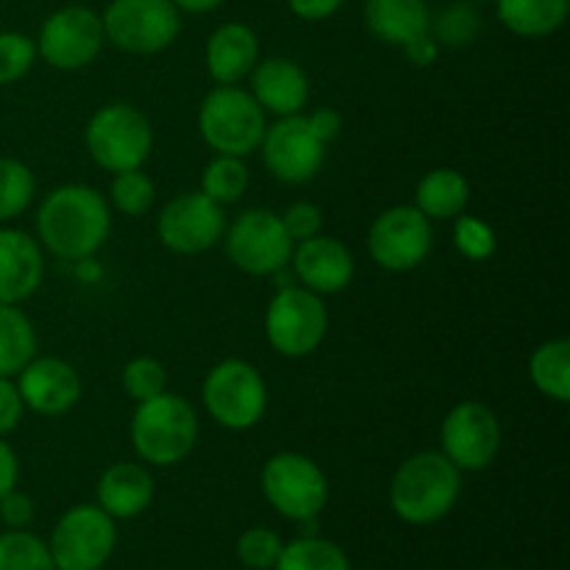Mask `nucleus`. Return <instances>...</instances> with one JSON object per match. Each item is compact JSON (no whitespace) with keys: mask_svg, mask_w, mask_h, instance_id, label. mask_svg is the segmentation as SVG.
I'll list each match as a JSON object with an SVG mask.
<instances>
[{"mask_svg":"<svg viewBox=\"0 0 570 570\" xmlns=\"http://www.w3.org/2000/svg\"><path fill=\"white\" fill-rule=\"evenodd\" d=\"M111 232V209L98 189L65 184L48 193L37 212L39 245L67 262L98 254Z\"/></svg>","mask_w":570,"mask_h":570,"instance_id":"f257e3e1","label":"nucleus"},{"mask_svg":"<svg viewBox=\"0 0 570 570\" xmlns=\"http://www.w3.org/2000/svg\"><path fill=\"white\" fill-rule=\"evenodd\" d=\"M462 493V471L443 451H421L399 465L390 482V507L412 527H429L449 515Z\"/></svg>","mask_w":570,"mask_h":570,"instance_id":"f03ea898","label":"nucleus"},{"mask_svg":"<svg viewBox=\"0 0 570 570\" xmlns=\"http://www.w3.org/2000/svg\"><path fill=\"white\" fill-rule=\"evenodd\" d=\"M200 423L193 404L176 393L139 401L131 417V445L142 462L170 468L187 460L198 443Z\"/></svg>","mask_w":570,"mask_h":570,"instance_id":"7ed1b4c3","label":"nucleus"},{"mask_svg":"<svg viewBox=\"0 0 570 570\" xmlns=\"http://www.w3.org/2000/svg\"><path fill=\"white\" fill-rule=\"evenodd\" d=\"M265 109L248 89L215 87L198 109V131L215 154L245 156L256 154L265 137Z\"/></svg>","mask_w":570,"mask_h":570,"instance_id":"20e7f679","label":"nucleus"},{"mask_svg":"<svg viewBox=\"0 0 570 570\" xmlns=\"http://www.w3.org/2000/svg\"><path fill=\"white\" fill-rule=\"evenodd\" d=\"M83 145L95 165L106 173L137 170L154 150V128L139 109L128 104H109L89 117Z\"/></svg>","mask_w":570,"mask_h":570,"instance_id":"39448f33","label":"nucleus"},{"mask_svg":"<svg viewBox=\"0 0 570 570\" xmlns=\"http://www.w3.org/2000/svg\"><path fill=\"white\" fill-rule=\"evenodd\" d=\"M104 20L106 42L128 56H154L181 33V11L173 0H111Z\"/></svg>","mask_w":570,"mask_h":570,"instance_id":"423d86ee","label":"nucleus"},{"mask_svg":"<svg viewBox=\"0 0 570 570\" xmlns=\"http://www.w3.org/2000/svg\"><path fill=\"white\" fill-rule=\"evenodd\" d=\"M206 412L232 432H248L265 417L267 384L245 360H223L206 373L200 387Z\"/></svg>","mask_w":570,"mask_h":570,"instance_id":"0eeeda50","label":"nucleus"},{"mask_svg":"<svg viewBox=\"0 0 570 570\" xmlns=\"http://www.w3.org/2000/svg\"><path fill=\"white\" fill-rule=\"evenodd\" d=\"M328 332V312L323 295L295 287L276 289L265 312V337L276 354L287 360H304L315 354Z\"/></svg>","mask_w":570,"mask_h":570,"instance_id":"6e6552de","label":"nucleus"},{"mask_svg":"<svg viewBox=\"0 0 570 570\" xmlns=\"http://www.w3.org/2000/svg\"><path fill=\"white\" fill-rule=\"evenodd\" d=\"M262 493L278 515L301 523L323 512L328 501V479L309 456L282 451L262 468Z\"/></svg>","mask_w":570,"mask_h":570,"instance_id":"1a4fd4ad","label":"nucleus"},{"mask_svg":"<svg viewBox=\"0 0 570 570\" xmlns=\"http://www.w3.org/2000/svg\"><path fill=\"white\" fill-rule=\"evenodd\" d=\"M117 546L115 518L98 504L70 507L48 540L56 570H100Z\"/></svg>","mask_w":570,"mask_h":570,"instance_id":"9d476101","label":"nucleus"},{"mask_svg":"<svg viewBox=\"0 0 570 570\" xmlns=\"http://www.w3.org/2000/svg\"><path fill=\"white\" fill-rule=\"evenodd\" d=\"M223 243L228 262L248 276H273L289 265L295 248L282 217L271 209H245L226 226Z\"/></svg>","mask_w":570,"mask_h":570,"instance_id":"9b49d317","label":"nucleus"},{"mask_svg":"<svg viewBox=\"0 0 570 570\" xmlns=\"http://www.w3.org/2000/svg\"><path fill=\"white\" fill-rule=\"evenodd\" d=\"M106 45L104 20L89 6H65L42 22L37 37V56L53 70H81L100 56Z\"/></svg>","mask_w":570,"mask_h":570,"instance_id":"f8f14e48","label":"nucleus"},{"mask_svg":"<svg viewBox=\"0 0 570 570\" xmlns=\"http://www.w3.org/2000/svg\"><path fill=\"white\" fill-rule=\"evenodd\" d=\"M434 245L432 220L415 206H393L373 220L367 250L382 271L410 273L429 259Z\"/></svg>","mask_w":570,"mask_h":570,"instance_id":"ddd939ff","label":"nucleus"},{"mask_svg":"<svg viewBox=\"0 0 570 570\" xmlns=\"http://www.w3.org/2000/svg\"><path fill=\"white\" fill-rule=\"evenodd\" d=\"M445 460L454 462L460 471H484L499 456L504 432L501 421L482 401H462L445 415L440 426Z\"/></svg>","mask_w":570,"mask_h":570,"instance_id":"4468645a","label":"nucleus"},{"mask_svg":"<svg viewBox=\"0 0 570 570\" xmlns=\"http://www.w3.org/2000/svg\"><path fill=\"white\" fill-rule=\"evenodd\" d=\"M156 234L167 250L195 256L215 248L226 234V209L204 193H181L167 200L156 220Z\"/></svg>","mask_w":570,"mask_h":570,"instance_id":"2eb2a0df","label":"nucleus"},{"mask_svg":"<svg viewBox=\"0 0 570 570\" xmlns=\"http://www.w3.org/2000/svg\"><path fill=\"white\" fill-rule=\"evenodd\" d=\"M262 161L267 173L282 184H306L321 173L326 145L309 131L306 115L278 117L262 137Z\"/></svg>","mask_w":570,"mask_h":570,"instance_id":"dca6fc26","label":"nucleus"},{"mask_svg":"<svg viewBox=\"0 0 570 570\" xmlns=\"http://www.w3.org/2000/svg\"><path fill=\"white\" fill-rule=\"evenodd\" d=\"M22 404L42 417H59L81 401V376L59 356H33L17 373Z\"/></svg>","mask_w":570,"mask_h":570,"instance_id":"f3484780","label":"nucleus"},{"mask_svg":"<svg viewBox=\"0 0 570 570\" xmlns=\"http://www.w3.org/2000/svg\"><path fill=\"white\" fill-rule=\"evenodd\" d=\"M295 278L301 287L312 289L315 295H337L354 278V256L340 239L317 234V237L295 243L289 256Z\"/></svg>","mask_w":570,"mask_h":570,"instance_id":"a211bd4d","label":"nucleus"},{"mask_svg":"<svg viewBox=\"0 0 570 570\" xmlns=\"http://www.w3.org/2000/svg\"><path fill=\"white\" fill-rule=\"evenodd\" d=\"M248 78V92L265 109V115L267 111L276 117L301 115L309 100V78H306L304 67L295 65L293 59H282V56L259 59Z\"/></svg>","mask_w":570,"mask_h":570,"instance_id":"6ab92c4d","label":"nucleus"},{"mask_svg":"<svg viewBox=\"0 0 570 570\" xmlns=\"http://www.w3.org/2000/svg\"><path fill=\"white\" fill-rule=\"evenodd\" d=\"M45 256L39 239L20 228H0V304H22L39 289Z\"/></svg>","mask_w":570,"mask_h":570,"instance_id":"aec40b11","label":"nucleus"},{"mask_svg":"<svg viewBox=\"0 0 570 570\" xmlns=\"http://www.w3.org/2000/svg\"><path fill=\"white\" fill-rule=\"evenodd\" d=\"M204 61L217 87L239 83L259 61V37L248 22H223L206 39Z\"/></svg>","mask_w":570,"mask_h":570,"instance_id":"412c9836","label":"nucleus"},{"mask_svg":"<svg viewBox=\"0 0 570 570\" xmlns=\"http://www.w3.org/2000/svg\"><path fill=\"white\" fill-rule=\"evenodd\" d=\"M154 476L139 462H115L98 479V507L115 521L142 515L154 501Z\"/></svg>","mask_w":570,"mask_h":570,"instance_id":"4be33fe9","label":"nucleus"},{"mask_svg":"<svg viewBox=\"0 0 570 570\" xmlns=\"http://www.w3.org/2000/svg\"><path fill=\"white\" fill-rule=\"evenodd\" d=\"M365 28L384 45L404 48L432 28L426 0H365Z\"/></svg>","mask_w":570,"mask_h":570,"instance_id":"5701e85b","label":"nucleus"},{"mask_svg":"<svg viewBox=\"0 0 570 570\" xmlns=\"http://www.w3.org/2000/svg\"><path fill=\"white\" fill-rule=\"evenodd\" d=\"M495 17L507 31L523 39L551 37L566 26L570 0H493Z\"/></svg>","mask_w":570,"mask_h":570,"instance_id":"b1692460","label":"nucleus"},{"mask_svg":"<svg viewBox=\"0 0 570 570\" xmlns=\"http://www.w3.org/2000/svg\"><path fill=\"white\" fill-rule=\"evenodd\" d=\"M471 200V184L454 167H438L417 181L415 209L423 212L429 220H454L468 209Z\"/></svg>","mask_w":570,"mask_h":570,"instance_id":"393cba45","label":"nucleus"},{"mask_svg":"<svg viewBox=\"0 0 570 570\" xmlns=\"http://www.w3.org/2000/svg\"><path fill=\"white\" fill-rule=\"evenodd\" d=\"M37 356V332L22 309L0 304V376L14 379Z\"/></svg>","mask_w":570,"mask_h":570,"instance_id":"a878e982","label":"nucleus"},{"mask_svg":"<svg viewBox=\"0 0 570 570\" xmlns=\"http://www.w3.org/2000/svg\"><path fill=\"white\" fill-rule=\"evenodd\" d=\"M529 376L532 384L551 401H570V340H549L538 345L529 356Z\"/></svg>","mask_w":570,"mask_h":570,"instance_id":"bb28decb","label":"nucleus"},{"mask_svg":"<svg viewBox=\"0 0 570 570\" xmlns=\"http://www.w3.org/2000/svg\"><path fill=\"white\" fill-rule=\"evenodd\" d=\"M273 570H351V562L337 543L306 534L284 546Z\"/></svg>","mask_w":570,"mask_h":570,"instance_id":"cd10ccee","label":"nucleus"},{"mask_svg":"<svg viewBox=\"0 0 570 570\" xmlns=\"http://www.w3.org/2000/svg\"><path fill=\"white\" fill-rule=\"evenodd\" d=\"M248 184L250 173L245 167V159L215 154V159L204 167V176H200V193L226 209L248 193Z\"/></svg>","mask_w":570,"mask_h":570,"instance_id":"c85d7f7f","label":"nucleus"},{"mask_svg":"<svg viewBox=\"0 0 570 570\" xmlns=\"http://www.w3.org/2000/svg\"><path fill=\"white\" fill-rule=\"evenodd\" d=\"M429 33L440 48H468L479 39L482 33V11L471 0H456L432 14V28Z\"/></svg>","mask_w":570,"mask_h":570,"instance_id":"c756f323","label":"nucleus"},{"mask_svg":"<svg viewBox=\"0 0 570 570\" xmlns=\"http://www.w3.org/2000/svg\"><path fill=\"white\" fill-rule=\"evenodd\" d=\"M0 570H56L48 543L26 529L0 534Z\"/></svg>","mask_w":570,"mask_h":570,"instance_id":"7c9ffc66","label":"nucleus"},{"mask_svg":"<svg viewBox=\"0 0 570 570\" xmlns=\"http://www.w3.org/2000/svg\"><path fill=\"white\" fill-rule=\"evenodd\" d=\"M37 178L20 159H0V223L14 220L31 206Z\"/></svg>","mask_w":570,"mask_h":570,"instance_id":"2f4dec72","label":"nucleus"},{"mask_svg":"<svg viewBox=\"0 0 570 570\" xmlns=\"http://www.w3.org/2000/svg\"><path fill=\"white\" fill-rule=\"evenodd\" d=\"M111 206H115L120 215L126 217H142L148 215L150 206L156 200V187L148 178V173H142V167L126 173H115L109 187Z\"/></svg>","mask_w":570,"mask_h":570,"instance_id":"473e14b6","label":"nucleus"},{"mask_svg":"<svg viewBox=\"0 0 570 570\" xmlns=\"http://www.w3.org/2000/svg\"><path fill=\"white\" fill-rule=\"evenodd\" d=\"M122 390H126L128 399L139 401H148L156 399L167 390V371L159 360L154 356H137V360L128 362L122 367Z\"/></svg>","mask_w":570,"mask_h":570,"instance_id":"72a5a7b5","label":"nucleus"},{"mask_svg":"<svg viewBox=\"0 0 570 570\" xmlns=\"http://www.w3.org/2000/svg\"><path fill=\"white\" fill-rule=\"evenodd\" d=\"M284 543L278 532L267 527L245 529L237 540V557L245 568L250 570H273L278 554H282Z\"/></svg>","mask_w":570,"mask_h":570,"instance_id":"f704fd0d","label":"nucleus"},{"mask_svg":"<svg viewBox=\"0 0 570 570\" xmlns=\"http://www.w3.org/2000/svg\"><path fill=\"white\" fill-rule=\"evenodd\" d=\"M33 61H37V42L28 33H0V87L20 81L31 70Z\"/></svg>","mask_w":570,"mask_h":570,"instance_id":"c9c22d12","label":"nucleus"},{"mask_svg":"<svg viewBox=\"0 0 570 570\" xmlns=\"http://www.w3.org/2000/svg\"><path fill=\"white\" fill-rule=\"evenodd\" d=\"M454 245L465 259L484 262L495 254L499 239H495V232L488 223L473 215H465V212L460 217H454Z\"/></svg>","mask_w":570,"mask_h":570,"instance_id":"e433bc0d","label":"nucleus"},{"mask_svg":"<svg viewBox=\"0 0 570 570\" xmlns=\"http://www.w3.org/2000/svg\"><path fill=\"white\" fill-rule=\"evenodd\" d=\"M282 217L284 232L289 234L293 243H304V239H312L321 234L323 228V212L317 204H309V200H298V204L289 206Z\"/></svg>","mask_w":570,"mask_h":570,"instance_id":"4c0bfd02","label":"nucleus"},{"mask_svg":"<svg viewBox=\"0 0 570 570\" xmlns=\"http://www.w3.org/2000/svg\"><path fill=\"white\" fill-rule=\"evenodd\" d=\"M22 412H26V404H22L17 382L0 376V438L20 426Z\"/></svg>","mask_w":570,"mask_h":570,"instance_id":"58836bf2","label":"nucleus"},{"mask_svg":"<svg viewBox=\"0 0 570 570\" xmlns=\"http://www.w3.org/2000/svg\"><path fill=\"white\" fill-rule=\"evenodd\" d=\"M0 521L9 529H28L33 521V501L14 488L0 499Z\"/></svg>","mask_w":570,"mask_h":570,"instance_id":"ea45409f","label":"nucleus"},{"mask_svg":"<svg viewBox=\"0 0 570 570\" xmlns=\"http://www.w3.org/2000/svg\"><path fill=\"white\" fill-rule=\"evenodd\" d=\"M306 126H309V131L315 134L323 145H328L332 139L340 137V131H343V115H340L337 109H332V106H323V109H315L312 115H306Z\"/></svg>","mask_w":570,"mask_h":570,"instance_id":"a19ab883","label":"nucleus"},{"mask_svg":"<svg viewBox=\"0 0 570 570\" xmlns=\"http://www.w3.org/2000/svg\"><path fill=\"white\" fill-rule=\"evenodd\" d=\"M289 11L304 22H321L337 14L345 0H287Z\"/></svg>","mask_w":570,"mask_h":570,"instance_id":"79ce46f5","label":"nucleus"},{"mask_svg":"<svg viewBox=\"0 0 570 570\" xmlns=\"http://www.w3.org/2000/svg\"><path fill=\"white\" fill-rule=\"evenodd\" d=\"M401 50H404L406 61H410L412 67H432L440 56V45L434 42L432 33H423V37L412 39V42H406Z\"/></svg>","mask_w":570,"mask_h":570,"instance_id":"37998d69","label":"nucleus"},{"mask_svg":"<svg viewBox=\"0 0 570 570\" xmlns=\"http://www.w3.org/2000/svg\"><path fill=\"white\" fill-rule=\"evenodd\" d=\"M17 476H20V462H17L14 449L0 440V499L17 488Z\"/></svg>","mask_w":570,"mask_h":570,"instance_id":"c03bdc74","label":"nucleus"},{"mask_svg":"<svg viewBox=\"0 0 570 570\" xmlns=\"http://www.w3.org/2000/svg\"><path fill=\"white\" fill-rule=\"evenodd\" d=\"M173 3L181 14H209V11L220 9L226 0H173Z\"/></svg>","mask_w":570,"mask_h":570,"instance_id":"a18cd8bd","label":"nucleus"},{"mask_svg":"<svg viewBox=\"0 0 570 570\" xmlns=\"http://www.w3.org/2000/svg\"><path fill=\"white\" fill-rule=\"evenodd\" d=\"M471 3H493V0H471Z\"/></svg>","mask_w":570,"mask_h":570,"instance_id":"49530a36","label":"nucleus"}]
</instances>
